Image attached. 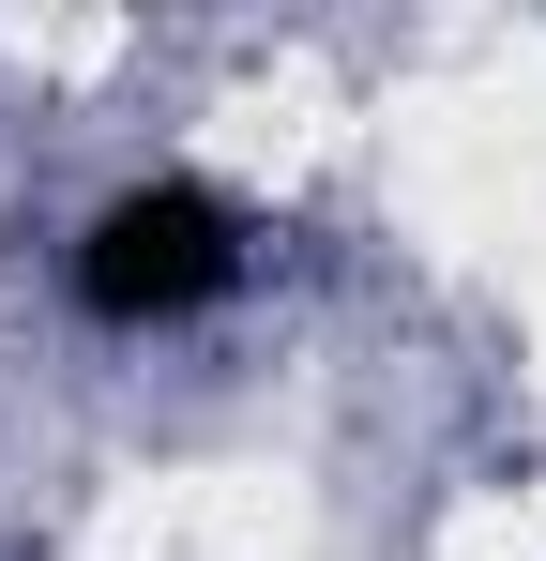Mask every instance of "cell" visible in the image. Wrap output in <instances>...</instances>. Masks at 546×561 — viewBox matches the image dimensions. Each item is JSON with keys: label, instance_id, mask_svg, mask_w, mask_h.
Instances as JSON below:
<instances>
[{"label": "cell", "instance_id": "6da1fadb", "mask_svg": "<svg viewBox=\"0 0 546 561\" xmlns=\"http://www.w3.org/2000/svg\"><path fill=\"white\" fill-rule=\"evenodd\" d=\"M243 288V213L213 183H122L106 213L77 228V304L91 319H197V304H228Z\"/></svg>", "mask_w": 546, "mask_h": 561}]
</instances>
